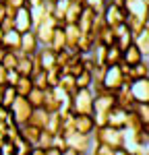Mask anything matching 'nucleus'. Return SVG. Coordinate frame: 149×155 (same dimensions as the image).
Listing matches in <instances>:
<instances>
[{"instance_id": "f257e3e1", "label": "nucleus", "mask_w": 149, "mask_h": 155, "mask_svg": "<svg viewBox=\"0 0 149 155\" xmlns=\"http://www.w3.org/2000/svg\"><path fill=\"white\" fill-rule=\"evenodd\" d=\"M124 134H126L124 128L95 126L93 132H91V139H93V143H101L106 147H110V149H118V147H124Z\"/></svg>"}, {"instance_id": "f03ea898", "label": "nucleus", "mask_w": 149, "mask_h": 155, "mask_svg": "<svg viewBox=\"0 0 149 155\" xmlns=\"http://www.w3.org/2000/svg\"><path fill=\"white\" fill-rule=\"evenodd\" d=\"M93 91L91 89H77L73 95L68 97V104L73 107V114H87L91 116L93 112Z\"/></svg>"}, {"instance_id": "7ed1b4c3", "label": "nucleus", "mask_w": 149, "mask_h": 155, "mask_svg": "<svg viewBox=\"0 0 149 155\" xmlns=\"http://www.w3.org/2000/svg\"><path fill=\"white\" fill-rule=\"evenodd\" d=\"M8 112H11L12 122H15L17 126H23V124L29 122V116H31V112H33V106L29 104L27 97L17 95V97H15V101L11 104V107H8Z\"/></svg>"}, {"instance_id": "20e7f679", "label": "nucleus", "mask_w": 149, "mask_h": 155, "mask_svg": "<svg viewBox=\"0 0 149 155\" xmlns=\"http://www.w3.org/2000/svg\"><path fill=\"white\" fill-rule=\"evenodd\" d=\"M62 137H64V141H66V147H73L74 151H79L81 155L89 153V149H91V145H93L91 134H81V132H77V130L62 132Z\"/></svg>"}, {"instance_id": "39448f33", "label": "nucleus", "mask_w": 149, "mask_h": 155, "mask_svg": "<svg viewBox=\"0 0 149 155\" xmlns=\"http://www.w3.org/2000/svg\"><path fill=\"white\" fill-rule=\"evenodd\" d=\"M128 91L135 104H149V79H133Z\"/></svg>"}, {"instance_id": "423d86ee", "label": "nucleus", "mask_w": 149, "mask_h": 155, "mask_svg": "<svg viewBox=\"0 0 149 155\" xmlns=\"http://www.w3.org/2000/svg\"><path fill=\"white\" fill-rule=\"evenodd\" d=\"M12 29H15V31H19V33H25V31L33 29L29 6H21L19 11L15 12V17H12Z\"/></svg>"}, {"instance_id": "0eeeda50", "label": "nucleus", "mask_w": 149, "mask_h": 155, "mask_svg": "<svg viewBox=\"0 0 149 155\" xmlns=\"http://www.w3.org/2000/svg\"><path fill=\"white\" fill-rule=\"evenodd\" d=\"M101 85L106 91H116L118 87H122V72L118 66H108L106 72H104V79H101Z\"/></svg>"}, {"instance_id": "6e6552de", "label": "nucleus", "mask_w": 149, "mask_h": 155, "mask_svg": "<svg viewBox=\"0 0 149 155\" xmlns=\"http://www.w3.org/2000/svg\"><path fill=\"white\" fill-rule=\"evenodd\" d=\"M101 17H104V21H106L108 27L116 29L118 25H122L124 21H126V11H124V8H118V6L108 4V6L104 8V12H101Z\"/></svg>"}, {"instance_id": "1a4fd4ad", "label": "nucleus", "mask_w": 149, "mask_h": 155, "mask_svg": "<svg viewBox=\"0 0 149 155\" xmlns=\"http://www.w3.org/2000/svg\"><path fill=\"white\" fill-rule=\"evenodd\" d=\"M124 11L133 17L149 19V0H124Z\"/></svg>"}, {"instance_id": "9d476101", "label": "nucleus", "mask_w": 149, "mask_h": 155, "mask_svg": "<svg viewBox=\"0 0 149 155\" xmlns=\"http://www.w3.org/2000/svg\"><path fill=\"white\" fill-rule=\"evenodd\" d=\"M39 48H41V46H39V41H37V35H35L33 29L21 33V46H19V52H21V54L31 56V54H35Z\"/></svg>"}, {"instance_id": "9b49d317", "label": "nucleus", "mask_w": 149, "mask_h": 155, "mask_svg": "<svg viewBox=\"0 0 149 155\" xmlns=\"http://www.w3.org/2000/svg\"><path fill=\"white\" fill-rule=\"evenodd\" d=\"M93 19H95V11L89 8V6H83V11H81V15H79V19H77V23H74V25L79 27L81 33H91Z\"/></svg>"}, {"instance_id": "f8f14e48", "label": "nucleus", "mask_w": 149, "mask_h": 155, "mask_svg": "<svg viewBox=\"0 0 149 155\" xmlns=\"http://www.w3.org/2000/svg\"><path fill=\"white\" fill-rule=\"evenodd\" d=\"M126 124V110H122L120 106H114L108 112V120H106V126L112 128H124Z\"/></svg>"}, {"instance_id": "ddd939ff", "label": "nucleus", "mask_w": 149, "mask_h": 155, "mask_svg": "<svg viewBox=\"0 0 149 155\" xmlns=\"http://www.w3.org/2000/svg\"><path fill=\"white\" fill-rule=\"evenodd\" d=\"M0 46L4 50H8V52H19V46H21V33L19 31H4L2 33V41H0Z\"/></svg>"}, {"instance_id": "4468645a", "label": "nucleus", "mask_w": 149, "mask_h": 155, "mask_svg": "<svg viewBox=\"0 0 149 155\" xmlns=\"http://www.w3.org/2000/svg\"><path fill=\"white\" fill-rule=\"evenodd\" d=\"M95 128V122L93 116H87V114H74V130L81 132V134H91Z\"/></svg>"}, {"instance_id": "2eb2a0df", "label": "nucleus", "mask_w": 149, "mask_h": 155, "mask_svg": "<svg viewBox=\"0 0 149 155\" xmlns=\"http://www.w3.org/2000/svg\"><path fill=\"white\" fill-rule=\"evenodd\" d=\"M15 71L19 72V77H31L33 74V60H31V56L19 52V60H17Z\"/></svg>"}, {"instance_id": "dca6fc26", "label": "nucleus", "mask_w": 149, "mask_h": 155, "mask_svg": "<svg viewBox=\"0 0 149 155\" xmlns=\"http://www.w3.org/2000/svg\"><path fill=\"white\" fill-rule=\"evenodd\" d=\"M50 50L52 52H62V50L66 48V37H64V29H62V25H58L56 29H54V33L50 37Z\"/></svg>"}, {"instance_id": "f3484780", "label": "nucleus", "mask_w": 149, "mask_h": 155, "mask_svg": "<svg viewBox=\"0 0 149 155\" xmlns=\"http://www.w3.org/2000/svg\"><path fill=\"white\" fill-rule=\"evenodd\" d=\"M145 58H147V56H143V54L135 48V44H131L126 50H122V62L128 64V66H135V64H139V62H143Z\"/></svg>"}, {"instance_id": "a211bd4d", "label": "nucleus", "mask_w": 149, "mask_h": 155, "mask_svg": "<svg viewBox=\"0 0 149 155\" xmlns=\"http://www.w3.org/2000/svg\"><path fill=\"white\" fill-rule=\"evenodd\" d=\"M83 2H79V0H68V6H66V12H64V25L66 23H77V19H79V15L83 11Z\"/></svg>"}, {"instance_id": "6ab92c4d", "label": "nucleus", "mask_w": 149, "mask_h": 155, "mask_svg": "<svg viewBox=\"0 0 149 155\" xmlns=\"http://www.w3.org/2000/svg\"><path fill=\"white\" fill-rule=\"evenodd\" d=\"M39 132H41V128H37V126H33V124H23V126H19V134H21V139H25L27 143L35 145L37 139H39Z\"/></svg>"}, {"instance_id": "aec40b11", "label": "nucleus", "mask_w": 149, "mask_h": 155, "mask_svg": "<svg viewBox=\"0 0 149 155\" xmlns=\"http://www.w3.org/2000/svg\"><path fill=\"white\" fill-rule=\"evenodd\" d=\"M133 44H135V48L139 50L143 56H147V52H149V27L133 37Z\"/></svg>"}, {"instance_id": "412c9836", "label": "nucleus", "mask_w": 149, "mask_h": 155, "mask_svg": "<svg viewBox=\"0 0 149 155\" xmlns=\"http://www.w3.org/2000/svg\"><path fill=\"white\" fill-rule=\"evenodd\" d=\"M48 112L44 107H33L31 116H29V124H33L37 128H46V122H48Z\"/></svg>"}, {"instance_id": "4be33fe9", "label": "nucleus", "mask_w": 149, "mask_h": 155, "mask_svg": "<svg viewBox=\"0 0 149 155\" xmlns=\"http://www.w3.org/2000/svg\"><path fill=\"white\" fill-rule=\"evenodd\" d=\"M120 62H122V50L116 44L108 46V50H106V66H118Z\"/></svg>"}, {"instance_id": "5701e85b", "label": "nucleus", "mask_w": 149, "mask_h": 155, "mask_svg": "<svg viewBox=\"0 0 149 155\" xmlns=\"http://www.w3.org/2000/svg\"><path fill=\"white\" fill-rule=\"evenodd\" d=\"M95 41H98V44H104V46H114V44H116V33H114V29L106 25V27L98 33Z\"/></svg>"}, {"instance_id": "b1692460", "label": "nucleus", "mask_w": 149, "mask_h": 155, "mask_svg": "<svg viewBox=\"0 0 149 155\" xmlns=\"http://www.w3.org/2000/svg\"><path fill=\"white\" fill-rule=\"evenodd\" d=\"M46 130H50L52 134H60L62 132V118L58 112H52L48 116V122H46Z\"/></svg>"}, {"instance_id": "393cba45", "label": "nucleus", "mask_w": 149, "mask_h": 155, "mask_svg": "<svg viewBox=\"0 0 149 155\" xmlns=\"http://www.w3.org/2000/svg\"><path fill=\"white\" fill-rule=\"evenodd\" d=\"M15 89H17V95L27 97L29 91L33 89V83H31V77H19V81L15 83Z\"/></svg>"}, {"instance_id": "a878e982", "label": "nucleus", "mask_w": 149, "mask_h": 155, "mask_svg": "<svg viewBox=\"0 0 149 155\" xmlns=\"http://www.w3.org/2000/svg\"><path fill=\"white\" fill-rule=\"evenodd\" d=\"M58 87H60L62 91H66L68 95H73L74 91H77L74 77H73V74H66V72H62V74H60V81H58Z\"/></svg>"}, {"instance_id": "bb28decb", "label": "nucleus", "mask_w": 149, "mask_h": 155, "mask_svg": "<svg viewBox=\"0 0 149 155\" xmlns=\"http://www.w3.org/2000/svg\"><path fill=\"white\" fill-rule=\"evenodd\" d=\"M93 83V74L89 71H83L81 74H77L74 77V85H77V89H89Z\"/></svg>"}, {"instance_id": "cd10ccee", "label": "nucleus", "mask_w": 149, "mask_h": 155, "mask_svg": "<svg viewBox=\"0 0 149 155\" xmlns=\"http://www.w3.org/2000/svg\"><path fill=\"white\" fill-rule=\"evenodd\" d=\"M52 139H54V134L50 130H46V128H41V132H39V139H37V143L33 145V147H37V149H50L52 147Z\"/></svg>"}, {"instance_id": "c85d7f7f", "label": "nucleus", "mask_w": 149, "mask_h": 155, "mask_svg": "<svg viewBox=\"0 0 149 155\" xmlns=\"http://www.w3.org/2000/svg\"><path fill=\"white\" fill-rule=\"evenodd\" d=\"M131 112H135L137 118L141 120L143 124H149V104H135L131 107Z\"/></svg>"}, {"instance_id": "c756f323", "label": "nucleus", "mask_w": 149, "mask_h": 155, "mask_svg": "<svg viewBox=\"0 0 149 155\" xmlns=\"http://www.w3.org/2000/svg\"><path fill=\"white\" fill-rule=\"evenodd\" d=\"M17 60H19V52H4V56H2V60H0V64L6 68V71H12L15 66H17Z\"/></svg>"}, {"instance_id": "7c9ffc66", "label": "nucleus", "mask_w": 149, "mask_h": 155, "mask_svg": "<svg viewBox=\"0 0 149 155\" xmlns=\"http://www.w3.org/2000/svg\"><path fill=\"white\" fill-rule=\"evenodd\" d=\"M27 99H29V104H31L33 107H41V106H44V89H37V87H33V89L29 91Z\"/></svg>"}, {"instance_id": "2f4dec72", "label": "nucleus", "mask_w": 149, "mask_h": 155, "mask_svg": "<svg viewBox=\"0 0 149 155\" xmlns=\"http://www.w3.org/2000/svg\"><path fill=\"white\" fill-rule=\"evenodd\" d=\"M12 145H15V155H29V153H31V149H33V145L27 143V141L21 139V137H19Z\"/></svg>"}, {"instance_id": "473e14b6", "label": "nucleus", "mask_w": 149, "mask_h": 155, "mask_svg": "<svg viewBox=\"0 0 149 155\" xmlns=\"http://www.w3.org/2000/svg\"><path fill=\"white\" fill-rule=\"evenodd\" d=\"M31 83L37 89H48V79H46V71H37L31 74Z\"/></svg>"}, {"instance_id": "72a5a7b5", "label": "nucleus", "mask_w": 149, "mask_h": 155, "mask_svg": "<svg viewBox=\"0 0 149 155\" xmlns=\"http://www.w3.org/2000/svg\"><path fill=\"white\" fill-rule=\"evenodd\" d=\"M83 4H85V6H89V8H93V11H95V15H101V12H104V8L108 6V0H83Z\"/></svg>"}, {"instance_id": "f704fd0d", "label": "nucleus", "mask_w": 149, "mask_h": 155, "mask_svg": "<svg viewBox=\"0 0 149 155\" xmlns=\"http://www.w3.org/2000/svg\"><path fill=\"white\" fill-rule=\"evenodd\" d=\"M0 153L2 155H15V145L11 141H4V143L0 145Z\"/></svg>"}, {"instance_id": "c9c22d12", "label": "nucleus", "mask_w": 149, "mask_h": 155, "mask_svg": "<svg viewBox=\"0 0 149 155\" xmlns=\"http://www.w3.org/2000/svg\"><path fill=\"white\" fill-rule=\"evenodd\" d=\"M17 81H19V72L15 71V68H12V71H6V85H12V87H15Z\"/></svg>"}, {"instance_id": "e433bc0d", "label": "nucleus", "mask_w": 149, "mask_h": 155, "mask_svg": "<svg viewBox=\"0 0 149 155\" xmlns=\"http://www.w3.org/2000/svg\"><path fill=\"white\" fill-rule=\"evenodd\" d=\"M2 85H6V68L0 64V87H2Z\"/></svg>"}, {"instance_id": "4c0bfd02", "label": "nucleus", "mask_w": 149, "mask_h": 155, "mask_svg": "<svg viewBox=\"0 0 149 155\" xmlns=\"http://www.w3.org/2000/svg\"><path fill=\"white\" fill-rule=\"evenodd\" d=\"M60 155H81V153L74 151L73 147H66V149H62V151H60Z\"/></svg>"}, {"instance_id": "58836bf2", "label": "nucleus", "mask_w": 149, "mask_h": 155, "mask_svg": "<svg viewBox=\"0 0 149 155\" xmlns=\"http://www.w3.org/2000/svg\"><path fill=\"white\" fill-rule=\"evenodd\" d=\"M6 19V8H4V2H0V23Z\"/></svg>"}, {"instance_id": "ea45409f", "label": "nucleus", "mask_w": 149, "mask_h": 155, "mask_svg": "<svg viewBox=\"0 0 149 155\" xmlns=\"http://www.w3.org/2000/svg\"><path fill=\"white\" fill-rule=\"evenodd\" d=\"M4 52H6V50H4L2 46H0V60H2V56H4Z\"/></svg>"}, {"instance_id": "a19ab883", "label": "nucleus", "mask_w": 149, "mask_h": 155, "mask_svg": "<svg viewBox=\"0 0 149 155\" xmlns=\"http://www.w3.org/2000/svg\"><path fill=\"white\" fill-rule=\"evenodd\" d=\"M0 2H2V0H0Z\"/></svg>"}, {"instance_id": "79ce46f5", "label": "nucleus", "mask_w": 149, "mask_h": 155, "mask_svg": "<svg viewBox=\"0 0 149 155\" xmlns=\"http://www.w3.org/2000/svg\"><path fill=\"white\" fill-rule=\"evenodd\" d=\"M0 155H2V153H0Z\"/></svg>"}]
</instances>
